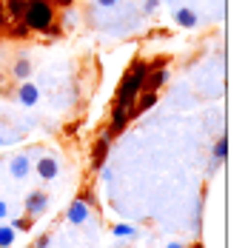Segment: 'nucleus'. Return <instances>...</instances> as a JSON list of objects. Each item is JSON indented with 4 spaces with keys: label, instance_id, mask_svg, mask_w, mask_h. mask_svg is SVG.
Listing matches in <instances>:
<instances>
[{
    "label": "nucleus",
    "instance_id": "obj_1",
    "mask_svg": "<svg viewBox=\"0 0 248 248\" xmlns=\"http://www.w3.org/2000/svg\"><path fill=\"white\" fill-rule=\"evenodd\" d=\"M29 29L34 31H46L54 23V9H51L49 0H26L23 17H20Z\"/></svg>",
    "mask_w": 248,
    "mask_h": 248
},
{
    "label": "nucleus",
    "instance_id": "obj_17",
    "mask_svg": "<svg viewBox=\"0 0 248 248\" xmlns=\"http://www.w3.org/2000/svg\"><path fill=\"white\" fill-rule=\"evenodd\" d=\"M114 234H117V237H131V234H134V228H131V225H117V228H114Z\"/></svg>",
    "mask_w": 248,
    "mask_h": 248
},
{
    "label": "nucleus",
    "instance_id": "obj_10",
    "mask_svg": "<svg viewBox=\"0 0 248 248\" xmlns=\"http://www.w3.org/2000/svg\"><path fill=\"white\" fill-rule=\"evenodd\" d=\"M12 174H15L17 180H23L26 174H29V157H17V160L12 163Z\"/></svg>",
    "mask_w": 248,
    "mask_h": 248
},
{
    "label": "nucleus",
    "instance_id": "obj_22",
    "mask_svg": "<svg viewBox=\"0 0 248 248\" xmlns=\"http://www.w3.org/2000/svg\"><path fill=\"white\" fill-rule=\"evenodd\" d=\"M57 6H72V0H54Z\"/></svg>",
    "mask_w": 248,
    "mask_h": 248
},
{
    "label": "nucleus",
    "instance_id": "obj_19",
    "mask_svg": "<svg viewBox=\"0 0 248 248\" xmlns=\"http://www.w3.org/2000/svg\"><path fill=\"white\" fill-rule=\"evenodd\" d=\"M49 243H51V237H49V234H43V237L37 240V246H34V248H49Z\"/></svg>",
    "mask_w": 248,
    "mask_h": 248
},
{
    "label": "nucleus",
    "instance_id": "obj_25",
    "mask_svg": "<svg viewBox=\"0 0 248 248\" xmlns=\"http://www.w3.org/2000/svg\"><path fill=\"white\" fill-rule=\"evenodd\" d=\"M0 12H3V3H0ZM0 17H3V15H0Z\"/></svg>",
    "mask_w": 248,
    "mask_h": 248
},
{
    "label": "nucleus",
    "instance_id": "obj_8",
    "mask_svg": "<svg viewBox=\"0 0 248 248\" xmlns=\"http://www.w3.org/2000/svg\"><path fill=\"white\" fill-rule=\"evenodd\" d=\"M166 80H169V69H157V72L149 77V83H143V92H157Z\"/></svg>",
    "mask_w": 248,
    "mask_h": 248
},
{
    "label": "nucleus",
    "instance_id": "obj_16",
    "mask_svg": "<svg viewBox=\"0 0 248 248\" xmlns=\"http://www.w3.org/2000/svg\"><path fill=\"white\" fill-rule=\"evenodd\" d=\"M15 29H12V34H15V37H23V34H29V31H31V29H29V26L23 23V20H15Z\"/></svg>",
    "mask_w": 248,
    "mask_h": 248
},
{
    "label": "nucleus",
    "instance_id": "obj_6",
    "mask_svg": "<svg viewBox=\"0 0 248 248\" xmlns=\"http://www.w3.org/2000/svg\"><path fill=\"white\" fill-rule=\"evenodd\" d=\"M108 143H111V131H106V134L100 137L97 149H94V169H100V166L106 163V154H108Z\"/></svg>",
    "mask_w": 248,
    "mask_h": 248
},
{
    "label": "nucleus",
    "instance_id": "obj_21",
    "mask_svg": "<svg viewBox=\"0 0 248 248\" xmlns=\"http://www.w3.org/2000/svg\"><path fill=\"white\" fill-rule=\"evenodd\" d=\"M100 6H114V3H117V0H97Z\"/></svg>",
    "mask_w": 248,
    "mask_h": 248
},
{
    "label": "nucleus",
    "instance_id": "obj_12",
    "mask_svg": "<svg viewBox=\"0 0 248 248\" xmlns=\"http://www.w3.org/2000/svg\"><path fill=\"white\" fill-rule=\"evenodd\" d=\"M23 9H26V0H9V17L12 20H20Z\"/></svg>",
    "mask_w": 248,
    "mask_h": 248
},
{
    "label": "nucleus",
    "instance_id": "obj_13",
    "mask_svg": "<svg viewBox=\"0 0 248 248\" xmlns=\"http://www.w3.org/2000/svg\"><path fill=\"white\" fill-rule=\"evenodd\" d=\"M12 243H15V228L12 225H3L0 228V248H9Z\"/></svg>",
    "mask_w": 248,
    "mask_h": 248
},
{
    "label": "nucleus",
    "instance_id": "obj_11",
    "mask_svg": "<svg viewBox=\"0 0 248 248\" xmlns=\"http://www.w3.org/2000/svg\"><path fill=\"white\" fill-rule=\"evenodd\" d=\"M20 103H26V106H31V103H37V89H34L31 83H26L23 89H20Z\"/></svg>",
    "mask_w": 248,
    "mask_h": 248
},
{
    "label": "nucleus",
    "instance_id": "obj_20",
    "mask_svg": "<svg viewBox=\"0 0 248 248\" xmlns=\"http://www.w3.org/2000/svg\"><path fill=\"white\" fill-rule=\"evenodd\" d=\"M6 211H9V208H6V202H3V200H0V220H3V217H6Z\"/></svg>",
    "mask_w": 248,
    "mask_h": 248
},
{
    "label": "nucleus",
    "instance_id": "obj_7",
    "mask_svg": "<svg viewBox=\"0 0 248 248\" xmlns=\"http://www.w3.org/2000/svg\"><path fill=\"white\" fill-rule=\"evenodd\" d=\"M86 217H89V205L80 202V200H75V202L69 205V223H86Z\"/></svg>",
    "mask_w": 248,
    "mask_h": 248
},
{
    "label": "nucleus",
    "instance_id": "obj_23",
    "mask_svg": "<svg viewBox=\"0 0 248 248\" xmlns=\"http://www.w3.org/2000/svg\"><path fill=\"white\" fill-rule=\"evenodd\" d=\"M166 248H183V246H177V243H171V246H166Z\"/></svg>",
    "mask_w": 248,
    "mask_h": 248
},
{
    "label": "nucleus",
    "instance_id": "obj_4",
    "mask_svg": "<svg viewBox=\"0 0 248 248\" xmlns=\"http://www.w3.org/2000/svg\"><path fill=\"white\" fill-rule=\"evenodd\" d=\"M46 205H49V197H46L43 191H34V194L26 197V211H29V217H37Z\"/></svg>",
    "mask_w": 248,
    "mask_h": 248
},
{
    "label": "nucleus",
    "instance_id": "obj_24",
    "mask_svg": "<svg viewBox=\"0 0 248 248\" xmlns=\"http://www.w3.org/2000/svg\"><path fill=\"white\" fill-rule=\"evenodd\" d=\"M3 23H9V20H3V17H0V29H3Z\"/></svg>",
    "mask_w": 248,
    "mask_h": 248
},
{
    "label": "nucleus",
    "instance_id": "obj_2",
    "mask_svg": "<svg viewBox=\"0 0 248 248\" xmlns=\"http://www.w3.org/2000/svg\"><path fill=\"white\" fill-rule=\"evenodd\" d=\"M151 75V66L149 63H137L134 69H131V75L125 77L123 83H120V92H117V103H123V106H131L134 97L143 92V83H146V77Z\"/></svg>",
    "mask_w": 248,
    "mask_h": 248
},
{
    "label": "nucleus",
    "instance_id": "obj_9",
    "mask_svg": "<svg viewBox=\"0 0 248 248\" xmlns=\"http://www.w3.org/2000/svg\"><path fill=\"white\" fill-rule=\"evenodd\" d=\"M177 23L186 26V29H191V26L197 23V15H194L191 9H180V12H177Z\"/></svg>",
    "mask_w": 248,
    "mask_h": 248
},
{
    "label": "nucleus",
    "instance_id": "obj_3",
    "mask_svg": "<svg viewBox=\"0 0 248 248\" xmlns=\"http://www.w3.org/2000/svg\"><path fill=\"white\" fill-rule=\"evenodd\" d=\"M134 114H131V106H123V103H117L114 106V117H111V134H117V131H123L125 125H128V120H131Z\"/></svg>",
    "mask_w": 248,
    "mask_h": 248
},
{
    "label": "nucleus",
    "instance_id": "obj_5",
    "mask_svg": "<svg viewBox=\"0 0 248 248\" xmlns=\"http://www.w3.org/2000/svg\"><path fill=\"white\" fill-rule=\"evenodd\" d=\"M57 171H60V166H57L54 157H43V160H37V174H40L43 180H54Z\"/></svg>",
    "mask_w": 248,
    "mask_h": 248
},
{
    "label": "nucleus",
    "instance_id": "obj_15",
    "mask_svg": "<svg viewBox=\"0 0 248 248\" xmlns=\"http://www.w3.org/2000/svg\"><path fill=\"white\" fill-rule=\"evenodd\" d=\"M225 154H228V140L220 137V140H217V146H214V157H217V160H225Z\"/></svg>",
    "mask_w": 248,
    "mask_h": 248
},
{
    "label": "nucleus",
    "instance_id": "obj_18",
    "mask_svg": "<svg viewBox=\"0 0 248 248\" xmlns=\"http://www.w3.org/2000/svg\"><path fill=\"white\" fill-rule=\"evenodd\" d=\"M12 228H17V231H26V228H29V217H20V220H15V223H12Z\"/></svg>",
    "mask_w": 248,
    "mask_h": 248
},
{
    "label": "nucleus",
    "instance_id": "obj_14",
    "mask_svg": "<svg viewBox=\"0 0 248 248\" xmlns=\"http://www.w3.org/2000/svg\"><path fill=\"white\" fill-rule=\"evenodd\" d=\"M15 75H17V77H29V75H31V63H29L26 57H23V60H17V66H15Z\"/></svg>",
    "mask_w": 248,
    "mask_h": 248
}]
</instances>
